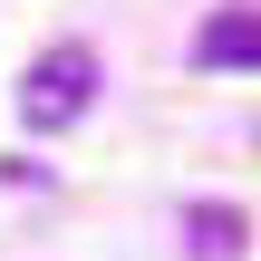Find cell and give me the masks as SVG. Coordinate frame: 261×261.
Masks as SVG:
<instances>
[{"mask_svg":"<svg viewBox=\"0 0 261 261\" xmlns=\"http://www.w3.org/2000/svg\"><path fill=\"white\" fill-rule=\"evenodd\" d=\"M194 58L203 68H261V10H213L194 29Z\"/></svg>","mask_w":261,"mask_h":261,"instance_id":"obj_2","label":"cell"},{"mask_svg":"<svg viewBox=\"0 0 261 261\" xmlns=\"http://www.w3.org/2000/svg\"><path fill=\"white\" fill-rule=\"evenodd\" d=\"M87 97H97V58H87V48H48V58L29 68V87H19V116H29V126H68Z\"/></svg>","mask_w":261,"mask_h":261,"instance_id":"obj_1","label":"cell"},{"mask_svg":"<svg viewBox=\"0 0 261 261\" xmlns=\"http://www.w3.org/2000/svg\"><path fill=\"white\" fill-rule=\"evenodd\" d=\"M194 252H242V213H194Z\"/></svg>","mask_w":261,"mask_h":261,"instance_id":"obj_3","label":"cell"}]
</instances>
